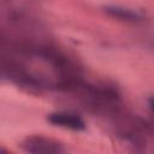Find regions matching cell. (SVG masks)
<instances>
[{"label":"cell","instance_id":"6da1fadb","mask_svg":"<svg viewBox=\"0 0 154 154\" xmlns=\"http://www.w3.org/2000/svg\"><path fill=\"white\" fill-rule=\"evenodd\" d=\"M48 122L59 125L63 128H67L71 130H83L85 128L84 122L76 114L67 113V112H57L48 116Z\"/></svg>","mask_w":154,"mask_h":154},{"label":"cell","instance_id":"3957f363","mask_svg":"<svg viewBox=\"0 0 154 154\" xmlns=\"http://www.w3.org/2000/svg\"><path fill=\"white\" fill-rule=\"evenodd\" d=\"M28 152H31V153H57V152H60L59 147L57 144H47L46 142L42 143L41 141L36 142V143H31V144H26V148H25Z\"/></svg>","mask_w":154,"mask_h":154},{"label":"cell","instance_id":"7a4b0ae2","mask_svg":"<svg viewBox=\"0 0 154 154\" xmlns=\"http://www.w3.org/2000/svg\"><path fill=\"white\" fill-rule=\"evenodd\" d=\"M105 11L113 16V17H117V18H120V19H126V20H135L138 18L137 13L129 10V8H123V7H118V6H107L105 7Z\"/></svg>","mask_w":154,"mask_h":154}]
</instances>
